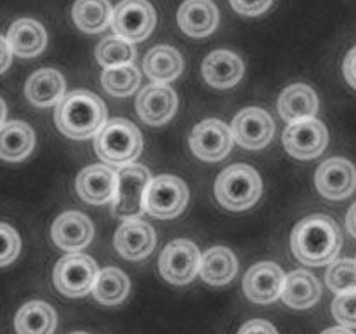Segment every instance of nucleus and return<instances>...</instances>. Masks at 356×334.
<instances>
[{"label":"nucleus","instance_id":"nucleus-1","mask_svg":"<svg viewBox=\"0 0 356 334\" xmlns=\"http://www.w3.org/2000/svg\"><path fill=\"white\" fill-rule=\"evenodd\" d=\"M292 253L301 263L312 267L332 263L343 246L339 226L325 214H313L296 225L291 237Z\"/></svg>","mask_w":356,"mask_h":334},{"label":"nucleus","instance_id":"nucleus-2","mask_svg":"<svg viewBox=\"0 0 356 334\" xmlns=\"http://www.w3.org/2000/svg\"><path fill=\"white\" fill-rule=\"evenodd\" d=\"M54 118L63 134L72 139H87L106 124V106L89 90H73L59 101Z\"/></svg>","mask_w":356,"mask_h":334},{"label":"nucleus","instance_id":"nucleus-3","mask_svg":"<svg viewBox=\"0 0 356 334\" xmlns=\"http://www.w3.org/2000/svg\"><path fill=\"white\" fill-rule=\"evenodd\" d=\"M214 191L222 207L229 211H245L261 197L263 183L256 169L247 164H235L219 174Z\"/></svg>","mask_w":356,"mask_h":334},{"label":"nucleus","instance_id":"nucleus-4","mask_svg":"<svg viewBox=\"0 0 356 334\" xmlns=\"http://www.w3.org/2000/svg\"><path fill=\"white\" fill-rule=\"evenodd\" d=\"M96 153L111 166H127L143 150L139 129L125 118H111L103 125L94 143Z\"/></svg>","mask_w":356,"mask_h":334},{"label":"nucleus","instance_id":"nucleus-5","mask_svg":"<svg viewBox=\"0 0 356 334\" xmlns=\"http://www.w3.org/2000/svg\"><path fill=\"white\" fill-rule=\"evenodd\" d=\"M149 170L141 164H127L117 173V193L113 212L122 219H136L146 211V191L149 186Z\"/></svg>","mask_w":356,"mask_h":334},{"label":"nucleus","instance_id":"nucleus-6","mask_svg":"<svg viewBox=\"0 0 356 334\" xmlns=\"http://www.w3.org/2000/svg\"><path fill=\"white\" fill-rule=\"evenodd\" d=\"M97 267L87 254H68L61 257L54 268V285L70 298L86 296L92 291L97 278Z\"/></svg>","mask_w":356,"mask_h":334},{"label":"nucleus","instance_id":"nucleus-7","mask_svg":"<svg viewBox=\"0 0 356 334\" xmlns=\"http://www.w3.org/2000/svg\"><path fill=\"white\" fill-rule=\"evenodd\" d=\"M155 9L148 0H122L113 10L111 28L129 42H141L153 31Z\"/></svg>","mask_w":356,"mask_h":334},{"label":"nucleus","instance_id":"nucleus-8","mask_svg":"<svg viewBox=\"0 0 356 334\" xmlns=\"http://www.w3.org/2000/svg\"><path fill=\"white\" fill-rule=\"evenodd\" d=\"M188 202V188L176 176H156L149 181L146 191V211L160 219L176 218Z\"/></svg>","mask_w":356,"mask_h":334},{"label":"nucleus","instance_id":"nucleus-9","mask_svg":"<svg viewBox=\"0 0 356 334\" xmlns=\"http://www.w3.org/2000/svg\"><path fill=\"white\" fill-rule=\"evenodd\" d=\"M200 253L191 240H172L160 256V273L172 284H188L200 271Z\"/></svg>","mask_w":356,"mask_h":334},{"label":"nucleus","instance_id":"nucleus-10","mask_svg":"<svg viewBox=\"0 0 356 334\" xmlns=\"http://www.w3.org/2000/svg\"><path fill=\"white\" fill-rule=\"evenodd\" d=\"M233 132L225 122L218 118H209L195 125L190 136V146L195 155L207 162H218L225 159L232 150Z\"/></svg>","mask_w":356,"mask_h":334},{"label":"nucleus","instance_id":"nucleus-11","mask_svg":"<svg viewBox=\"0 0 356 334\" xmlns=\"http://www.w3.org/2000/svg\"><path fill=\"white\" fill-rule=\"evenodd\" d=\"M329 134L316 118L292 122L284 132V145L296 159H315L325 150Z\"/></svg>","mask_w":356,"mask_h":334},{"label":"nucleus","instance_id":"nucleus-12","mask_svg":"<svg viewBox=\"0 0 356 334\" xmlns=\"http://www.w3.org/2000/svg\"><path fill=\"white\" fill-rule=\"evenodd\" d=\"M232 132L235 141L243 148H264L273 138V118L261 108H245L233 118Z\"/></svg>","mask_w":356,"mask_h":334},{"label":"nucleus","instance_id":"nucleus-13","mask_svg":"<svg viewBox=\"0 0 356 334\" xmlns=\"http://www.w3.org/2000/svg\"><path fill=\"white\" fill-rule=\"evenodd\" d=\"M316 188L330 200H341L350 197L356 188V169L346 159H329L316 170Z\"/></svg>","mask_w":356,"mask_h":334},{"label":"nucleus","instance_id":"nucleus-14","mask_svg":"<svg viewBox=\"0 0 356 334\" xmlns=\"http://www.w3.org/2000/svg\"><path fill=\"white\" fill-rule=\"evenodd\" d=\"M285 277L282 268L271 261L257 263L250 268L243 278V291L247 298L259 305L275 301L284 291Z\"/></svg>","mask_w":356,"mask_h":334},{"label":"nucleus","instance_id":"nucleus-15","mask_svg":"<svg viewBox=\"0 0 356 334\" xmlns=\"http://www.w3.org/2000/svg\"><path fill=\"white\" fill-rule=\"evenodd\" d=\"M177 108V96L167 84H152L139 93L136 110L149 125H163L172 118Z\"/></svg>","mask_w":356,"mask_h":334},{"label":"nucleus","instance_id":"nucleus-16","mask_svg":"<svg viewBox=\"0 0 356 334\" xmlns=\"http://www.w3.org/2000/svg\"><path fill=\"white\" fill-rule=\"evenodd\" d=\"M155 232L139 219H127L115 233V247L125 260H143L155 249Z\"/></svg>","mask_w":356,"mask_h":334},{"label":"nucleus","instance_id":"nucleus-17","mask_svg":"<svg viewBox=\"0 0 356 334\" xmlns=\"http://www.w3.org/2000/svg\"><path fill=\"white\" fill-rule=\"evenodd\" d=\"M94 226L82 212H63L52 225V240L65 250L83 249L92 240Z\"/></svg>","mask_w":356,"mask_h":334},{"label":"nucleus","instance_id":"nucleus-18","mask_svg":"<svg viewBox=\"0 0 356 334\" xmlns=\"http://www.w3.org/2000/svg\"><path fill=\"white\" fill-rule=\"evenodd\" d=\"M76 191L89 204H104L117 193V174L104 166H89L76 177Z\"/></svg>","mask_w":356,"mask_h":334},{"label":"nucleus","instance_id":"nucleus-19","mask_svg":"<svg viewBox=\"0 0 356 334\" xmlns=\"http://www.w3.org/2000/svg\"><path fill=\"white\" fill-rule=\"evenodd\" d=\"M177 23L191 37H205L218 28L219 14L212 0H184L177 10Z\"/></svg>","mask_w":356,"mask_h":334},{"label":"nucleus","instance_id":"nucleus-20","mask_svg":"<svg viewBox=\"0 0 356 334\" xmlns=\"http://www.w3.org/2000/svg\"><path fill=\"white\" fill-rule=\"evenodd\" d=\"M202 72L211 86L226 89V87H233L242 79L243 65L235 52L214 51L204 59Z\"/></svg>","mask_w":356,"mask_h":334},{"label":"nucleus","instance_id":"nucleus-21","mask_svg":"<svg viewBox=\"0 0 356 334\" xmlns=\"http://www.w3.org/2000/svg\"><path fill=\"white\" fill-rule=\"evenodd\" d=\"M278 111L289 124L313 118L318 111V97L312 87L305 84H294L282 93L278 100Z\"/></svg>","mask_w":356,"mask_h":334},{"label":"nucleus","instance_id":"nucleus-22","mask_svg":"<svg viewBox=\"0 0 356 334\" xmlns=\"http://www.w3.org/2000/svg\"><path fill=\"white\" fill-rule=\"evenodd\" d=\"M24 93L35 106H54L65 97V80L52 68L38 70L28 79Z\"/></svg>","mask_w":356,"mask_h":334},{"label":"nucleus","instance_id":"nucleus-23","mask_svg":"<svg viewBox=\"0 0 356 334\" xmlns=\"http://www.w3.org/2000/svg\"><path fill=\"white\" fill-rule=\"evenodd\" d=\"M13 54L21 58H33L40 54L47 42L44 26L33 19H17L10 24L9 33H7Z\"/></svg>","mask_w":356,"mask_h":334},{"label":"nucleus","instance_id":"nucleus-24","mask_svg":"<svg viewBox=\"0 0 356 334\" xmlns=\"http://www.w3.org/2000/svg\"><path fill=\"white\" fill-rule=\"evenodd\" d=\"M322 296V285L315 275L305 270H296L285 277L282 298L292 308H309Z\"/></svg>","mask_w":356,"mask_h":334},{"label":"nucleus","instance_id":"nucleus-25","mask_svg":"<svg viewBox=\"0 0 356 334\" xmlns=\"http://www.w3.org/2000/svg\"><path fill=\"white\" fill-rule=\"evenodd\" d=\"M238 271L236 256L226 247H212L202 256L200 275L212 285L228 284Z\"/></svg>","mask_w":356,"mask_h":334},{"label":"nucleus","instance_id":"nucleus-26","mask_svg":"<svg viewBox=\"0 0 356 334\" xmlns=\"http://www.w3.org/2000/svg\"><path fill=\"white\" fill-rule=\"evenodd\" d=\"M143 68L146 70V75L152 80L167 84L170 80L177 79L179 73L183 72V58L174 47L156 45L145 56Z\"/></svg>","mask_w":356,"mask_h":334},{"label":"nucleus","instance_id":"nucleus-27","mask_svg":"<svg viewBox=\"0 0 356 334\" xmlns=\"http://www.w3.org/2000/svg\"><path fill=\"white\" fill-rule=\"evenodd\" d=\"M58 317L52 306L42 301H30L17 312L14 326L17 334H52Z\"/></svg>","mask_w":356,"mask_h":334},{"label":"nucleus","instance_id":"nucleus-28","mask_svg":"<svg viewBox=\"0 0 356 334\" xmlns=\"http://www.w3.org/2000/svg\"><path fill=\"white\" fill-rule=\"evenodd\" d=\"M113 13L108 0H76L73 6V19L82 31L97 33L110 24Z\"/></svg>","mask_w":356,"mask_h":334},{"label":"nucleus","instance_id":"nucleus-29","mask_svg":"<svg viewBox=\"0 0 356 334\" xmlns=\"http://www.w3.org/2000/svg\"><path fill=\"white\" fill-rule=\"evenodd\" d=\"M35 143L33 131L24 122L2 124V159L21 160L31 152Z\"/></svg>","mask_w":356,"mask_h":334},{"label":"nucleus","instance_id":"nucleus-30","mask_svg":"<svg viewBox=\"0 0 356 334\" xmlns=\"http://www.w3.org/2000/svg\"><path fill=\"white\" fill-rule=\"evenodd\" d=\"M129 292V277L118 268H106L99 271L92 287L94 298L103 305H118Z\"/></svg>","mask_w":356,"mask_h":334},{"label":"nucleus","instance_id":"nucleus-31","mask_svg":"<svg viewBox=\"0 0 356 334\" xmlns=\"http://www.w3.org/2000/svg\"><path fill=\"white\" fill-rule=\"evenodd\" d=\"M139 82H141V73L132 63L106 68L101 75V84L113 96H129L138 89Z\"/></svg>","mask_w":356,"mask_h":334},{"label":"nucleus","instance_id":"nucleus-32","mask_svg":"<svg viewBox=\"0 0 356 334\" xmlns=\"http://www.w3.org/2000/svg\"><path fill=\"white\" fill-rule=\"evenodd\" d=\"M96 59L104 68L129 65L134 59V47L122 37H108L97 45Z\"/></svg>","mask_w":356,"mask_h":334},{"label":"nucleus","instance_id":"nucleus-33","mask_svg":"<svg viewBox=\"0 0 356 334\" xmlns=\"http://www.w3.org/2000/svg\"><path fill=\"white\" fill-rule=\"evenodd\" d=\"M327 284L334 292L355 291L356 289V261L339 260L334 261L327 270Z\"/></svg>","mask_w":356,"mask_h":334},{"label":"nucleus","instance_id":"nucleus-34","mask_svg":"<svg viewBox=\"0 0 356 334\" xmlns=\"http://www.w3.org/2000/svg\"><path fill=\"white\" fill-rule=\"evenodd\" d=\"M332 315L344 327H356V289L336 296L332 303Z\"/></svg>","mask_w":356,"mask_h":334},{"label":"nucleus","instance_id":"nucleus-35","mask_svg":"<svg viewBox=\"0 0 356 334\" xmlns=\"http://www.w3.org/2000/svg\"><path fill=\"white\" fill-rule=\"evenodd\" d=\"M0 233H2V267H7L19 253V237L16 230L10 228L7 223L0 225Z\"/></svg>","mask_w":356,"mask_h":334},{"label":"nucleus","instance_id":"nucleus-36","mask_svg":"<svg viewBox=\"0 0 356 334\" xmlns=\"http://www.w3.org/2000/svg\"><path fill=\"white\" fill-rule=\"evenodd\" d=\"M273 0H229L233 9L243 16H259L268 7L271 6Z\"/></svg>","mask_w":356,"mask_h":334},{"label":"nucleus","instance_id":"nucleus-37","mask_svg":"<svg viewBox=\"0 0 356 334\" xmlns=\"http://www.w3.org/2000/svg\"><path fill=\"white\" fill-rule=\"evenodd\" d=\"M238 334H278L275 329L273 324H270L268 320L263 319H254L250 322H247L242 329L238 331Z\"/></svg>","mask_w":356,"mask_h":334},{"label":"nucleus","instance_id":"nucleus-38","mask_svg":"<svg viewBox=\"0 0 356 334\" xmlns=\"http://www.w3.org/2000/svg\"><path fill=\"white\" fill-rule=\"evenodd\" d=\"M344 77H346L348 84L356 89V47L350 51V54L344 59Z\"/></svg>","mask_w":356,"mask_h":334},{"label":"nucleus","instance_id":"nucleus-39","mask_svg":"<svg viewBox=\"0 0 356 334\" xmlns=\"http://www.w3.org/2000/svg\"><path fill=\"white\" fill-rule=\"evenodd\" d=\"M0 47H2V72H6L7 66H9L10 52H13V49H10L7 38H0Z\"/></svg>","mask_w":356,"mask_h":334},{"label":"nucleus","instance_id":"nucleus-40","mask_svg":"<svg viewBox=\"0 0 356 334\" xmlns=\"http://www.w3.org/2000/svg\"><path fill=\"white\" fill-rule=\"evenodd\" d=\"M346 225H348V232L356 239V202L351 205L350 212L346 216Z\"/></svg>","mask_w":356,"mask_h":334},{"label":"nucleus","instance_id":"nucleus-41","mask_svg":"<svg viewBox=\"0 0 356 334\" xmlns=\"http://www.w3.org/2000/svg\"><path fill=\"white\" fill-rule=\"evenodd\" d=\"M322 334H355V333H351L350 327H330V329L323 331Z\"/></svg>","mask_w":356,"mask_h":334},{"label":"nucleus","instance_id":"nucleus-42","mask_svg":"<svg viewBox=\"0 0 356 334\" xmlns=\"http://www.w3.org/2000/svg\"><path fill=\"white\" fill-rule=\"evenodd\" d=\"M73 334H87V333H73Z\"/></svg>","mask_w":356,"mask_h":334}]
</instances>
